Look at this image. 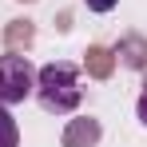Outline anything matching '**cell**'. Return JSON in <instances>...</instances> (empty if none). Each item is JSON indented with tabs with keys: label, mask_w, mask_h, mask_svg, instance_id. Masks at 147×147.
<instances>
[{
	"label": "cell",
	"mask_w": 147,
	"mask_h": 147,
	"mask_svg": "<svg viewBox=\"0 0 147 147\" xmlns=\"http://www.w3.org/2000/svg\"><path fill=\"white\" fill-rule=\"evenodd\" d=\"M36 96H40V107L52 111V115H68L80 107V68L68 64V60H56V64H44L36 72Z\"/></svg>",
	"instance_id": "obj_1"
},
{
	"label": "cell",
	"mask_w": 147,
	"mask_h": 147,
	"mask_svg": "<svg viewBox=\"0 0 147 147\" xmlns=\"http://www.w3.org/2000/svg\"><path fill=\"white\" fill-rule=\"evenodd\" d=\"M36 92V68L28 56H0V103H24Z\"/></svg>",
	"instance_id": "obj_2"
},
{
	"label": "cell",
	"mask_w": 147,
	"mask_h": 147,
	"mask_svg": "<svg viewBox=\"0 0 147 147\" xmlns=\"http://www.w3.org/2000/svg\"><path fill=\"white\" fill-rule=\"evenodd\" d=\"M0 147H20V127L4 103H0Z\"/></svg>",
	"instance_id": "obj_3"
},
{
	"label": "cell",
	"mask_w": 147,
	"mask_h": 147,
	"mask_svg": "<svg viewBox=\"0 0 147 147\" xmlns=\"http://www.w3.org/2000/svg\"><path fill=\"white\" fill-rule=\"evenodd\" d=\"M84 4H88L92 12H111V8H115L119 0H84Z\"/></svg>",
	"instance_id": "obj_4"
},
{
	"label": "cell",
	"mask_w": 147,
	"mask_h": 147,
	"mask_svg": "<svg viewBox=\"0 0 147 147\" xmlns=\"http://www.w3.org/2000/svg\"><path fill=\"white\" fill-rule=\"evenodd\" d=\"M135 111H139V123H147V88H143V96H139V107Z\"/></svg>",
	"instance_id": "obj_5"
}]
</instances>
